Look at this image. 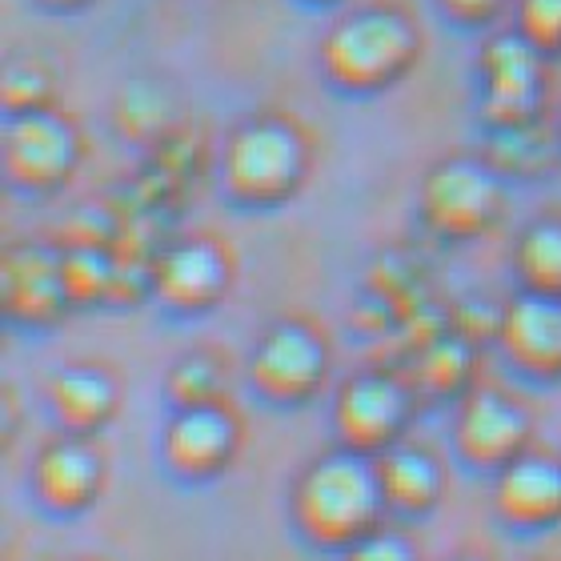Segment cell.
Here are the masks:
<instances>
[{
  "mask_svg": "<svg viewBox=\"0 0 561 561\" xmlns=\"http://www.w3.org/2000/svg\"><path fill=\"white\" fill-rule=\"evenodd\" d=\"M293 526L313 550L345 553L386 526V493L374 457L357 449H329L297 473L289 493Z\"/></svg>",
  "mask_w": 561,
  "mask_h": 561,
  "instance_id": "obj_1",
  "label": "cell"
},
{
  "mask_svg": "<svg viewBox=\"0 0 561 561\" xmlns=\"http://www.w3.org/2000/svg\"><path fill=\"white\" fill-rule=\"evenodd\" d=\"M421 60V28L410 12L374 4L341 16L317 45V65L333 89L350 96H381Z\"/></svg>",
  "mask_w": 561,
  "mask_h": 561,
  "instance_id": "obj_2",
  "label": "cell"
},
{
  "mask_svg": "<svg viewBox=\"0 0 561 561\" xmlns=\"http://www.w3.org/2000/svg\"><path fill=\"white\" fill-rule=\"evenodd\" d=\"M313 169V145L293 117L265 113L241 121L221 145L217 176L225 197L241 209H280L289 205Z\"/></svg>",
  "mask_w": 561,
  "mask_h": 561,
  "instance_id": "obj_3",
  "label": "cell"
},
{
  "mask_svg": "<svg viewBox=\"0 0 561 561\" xmlns=\"http://www.w3.org/2000/svg\"><path fill=\"white\" fill-rule=\"evenodd\" d=\"M421 221L442 241H478L505 217V176L485 157H442L421 176Z\"/></svg>",
  "mask_w": 561,
  "mask_h": 561,
  "instance_id": "obj_4",
  "label": "cell"
},
{
  "mask_svg": "<svg viewBox=\"0 0 561 561\" xmlns=\"http://www.w3.org/2000/svg\"><path fill=\"white\" fill-rule=\"evenodd\" d=\"M481 101L478 117L485 129L538 125L550 89V57L534 48L517 28H497L478 53Z\"/></svg>",
  "mask_w": 561,
  "mask_h": 561,
  "instance_id": "obj_5",
  "label": "cell"
},
{
  "mask_svg": "<svg viewBox=\"0 0 561 561\" xmlns=\"http://www.w3.org/2000/svg\"><path fill=\"white\" fill-rule=\"evenodd\" d=\"M333 350L325 333L305 317H280L249 350V386L261 401L293 410L313 401L329 381Z\"/></svg>",
  "mask_w": 561,
  "mask_h": 561,
  "instance_id": "obj_6",
  "label": "cell"
},
{
  "mask_svg": "<svg viewBox=\"0 0 561 561\" xmlns=\"http://www.w3.org/2000/svg\"><path fill=\"white\" fill-rule=\"evenodd\" d=\"M0 161H4V176L16 193L53 197L69 185L84 161L81 129L60 108L4 117Z\"/></svg>",
  "mask_w": 561,
  "mask_h": 561,
  "instance_id": "obj_7",
  "label": "cell"
},
{
  "mask_svg": "<svg viewBox=\"0 0 561 561\" xmlns=\"http://www.w3.org/2000/svg\"><path fill=\"white\" fill-rule=\"evenodd\" d=\"M413 421V389L398 374L365 369L353 374L333 398V433L337 445L377 457L405 442Z\"/></svg>",
  "mask_w": 561,
  "mask_h": 561,
  "instance_id": "obj_8",
  "label": "cell"
},
{
  "mask_svg": "<svg viewBox=\"0 0 561 561\" xmlns=\"http://www.w3.org/2000/svg\"><path fill=\"white\" fill-rule=\"evenodd\" d=\"M233 253L217 237H181L157 249L152 261V301L169 313L201 317L217 309L233 289Z\"/></svg>",
  "mask_w": 561,
  "mask_h": 561,
  "instance_id": "obj_9",
  "label": "cell"
},
{
  "mask_svg": "<svg viewBox=\"0 0 561 561\" xmlns=\"http://www.w3.org/2000/svg\"><path fill=\"white\" fill-rule=\"evenodd\" d=\"M241 442H245V430H241V417L229 410V401L188 405V410H173V417L164 421L161 461L176 481L205 485L233 466Z\"/></svg>",
  "mask_w": 561,
  "mask_h": 561,
  "instance_id": "obj_10",
  "label": "cell"
},
{
  "mask_svg": "<svg viewBox=\"0 0 561 561\" xmlns=\"http://www.w3.org/2000/svg\"><path fill=\"white\" fill-rule=\"evenodd\" d=\"M534 442V417L522 401H514L502 389L473 386L457 401L454 417V449L473 469L497 473L514 457H522Z\"/></svg>",
  "mask_w": 561,
  "mask_h": 561,
  "instance_id": "obj_11",
  "label": "cell"
},
{
  "mask_svg": "<svg viewBox=\"0 0 561 561\" xmlns=\"http://www.w3.org/2000/svg\"><path fill=\"white\" fill-rule=\"evenodd\" d=\"M105 454L93 445V437L81 433H60L36 449L28 481L33 497L45 505L53 517H81L89 514L101 493H105Z\"/></svg>",
  "mask_w": 561,
  "mask_h": 561,
  "instance_id": "obj_12",
  "label": "cell"
},
{
  "mask_svg": "<svg viewBox=\"0 0 561 561\" xmlns=\"http://www.w3.org/2000/svg\"><path fill=\"white\" fill-rule=\"evenodd\" d=\"M0 305H4L9 325H60L72 309L65 273H60V245H41V241L9 245L4 265H0Z\"/></svg>",
  "mask_w": 561,
  "mask_h": 561,
  "instance_id": "obj_13",
  "label": "cell"
},
{
  "mask_svg": "<svg viewBox=\"0 0 561 561\" xmlns=\"http://www.w3.org/2000/svg\"><path fill=\"white\" fill-rule=\"evenodd\" d=\"M493 514L522 534L561 526V457L526 449L493 473Z\"/></svg>",
  "mask_w": 561,
  "mask_h": 561,
  "instance_id": "obj_14",
  "label": "cell"
},
{
  "mask_svg": "<svg viewBox=\"0 0 561 561\" xmlns=\"http://www.w3.org/2000/svg\"><path fill=\"white\" fill-rule=\"evenodd\" d=\"M497 345L517 374L534 381H561V297L517 289L505 301Z\"/></svg>",
  "mask_w": 561,
  "mask_h": 561,
  "instance_id": "obj_15",
  "label": "cell"
},
{
  "mask_svg": "<svg viewBox=\"0 0 561 561\" xmlns=\"http://www.w3.org/2000/svg\"><path fill=\"white\" fill-rule=\"evenodd\" d=\"M48 410L65 433L96 437L121 410V381L96 362H69L48 377Z\"/></svg>",
  "mask_w": 561,
  "mask_h": 561,
  "instance_id": "obj_16",
  "label": "cell"
},
{
  "mask_svg": "<svg viewBox=\"0 0 561 561\" xmlns=\"http://www.w3.org/2000/svg\"><path fill=\"white\" fill-rule=\"evenodd\" d=\"M374 461L389 514L430 517L445 502V469L437 454H430L425 445L398 442L393 449L377 454Z\"/></svg>",
  "mask_w": 561,
  "mask_h": 561,
  "instance_id": "obj_17",
  "label": "cell"
},
{
  "mask_svg": "<svg viewBox=\"0 0 561 561\" xmlns=\"http://www.w3.org/2000/svg\"><path fill=\"white\" fill-rule=\"evenodd\" d=\"M478 350L481 345L466 341L454 329H445L442 337H433L430 345H421L413 353L417 389H425L437 401H461L473 389V377H478Z\"/></svg>",
  "mask_w": 561,
  "mask_h": 561,
  "instance_id": "obj_18",
  "label": "cell"
},
{
  "mask_svg": "<svg viewBox=\"0 0 561 561\" xmlns=\"http://www.w3.org/2000/svg\"><path fill=\"white\" fill-rule=\"evenodd\" d=\"M176 101L173 93L152 77H133L117 89L113 101V129L137 145H157L176 129Z\"/></svg>",
  "mask_w": 561,
  "mask_h": 561,
  "instance_id": "obj_19",
  "label": "cell"
},
{
  "mask_svg": "<svg viewBox=\"0 0 561 561\" xmlns=\"http://www.w3.org/2000/svg\"><path fill=\"white\" fill-rule=\"evenodd\" d=\"M517 289L561 297V217L529 221L514 241Z\"/></svg>",
  "mask_w": 561,
  "mask_h": 561,
  "instance_id": "obj_20",
  "label": "cell"
},
{
  "mask_svg": "<svg viewBox=\"0 0 561 561\" xmlns=\"http://www.w3.org/2000/svg\"><path fill=\"white\" fill-rule=\"evenodd\" d=\"M60 273H65L72 309L108 305L113 301V280H117V249L60 245Z\"/></svg>",
  "mask_w": 561,
  "mask_h": 561,
  "instance_id": "obj_21",
  "label": "cell"
},
{
  "mask_svg": "<svg viewBox=\"0 0 561 561\" xmlns=\"http://www.w3.org/2000/svg\"><path fill=\"white\" fill-rule=\"evenodd\" d=\"M164 393L173 410H188V405H213L225 401V365L217 353L209 350H188L181 353L169 374H164Z\"/></svg>",
  "mask_w": 561,
  "mask_h": 561,
  "instance_id": "obj_22",
  "label": "cell"
},
{
  "mask_svg": "<svg viewBox=\"0 0 561 561\" xmlns=\"http://www.w3.org/2000/svg\"><path fill=\"white\" fill-rule=\"evenodd\" d=\"M57 72L41 57H12L0 72V108H4V117L57 108Z\"/></svg>",
  "mask_w": 561,
  "mask_h": 561,
  "instance_id": "obj_23",
  "label": "cell"
},
{
  "mask_svg": "<svg viewBox=\"0 0 561 561\" xmlns=\"http://www.w3.org/2000/svg\"><path fill=\"white\" fill-rule=\"evenodd\" d=\"M538 125H522V129H490V157H485V161H490L502 176L541 173L553 157H550V149H546V140H541Z\"/></svg>",
  "mask_w": 561,
  "mask_h": 561,
  "instance_id": "obj_24",
  "label": "cell"
},
{
  "mask_svg": "<svg viewBox=\"0 0 561 561\" xmlns=\"http://www.w3.org/2000/svg\"><path fill=\"white\" fill-rule=\"evenodd\" d=\"M514 28L546 57H561V0H514Z\"/></svg>",
  "mask_w": 561,
  "mask_h": 561,
  "instance_id": "obj_25",
  "label": "cell"
},
{
  "mask_svg": "<svg viewBox=\"0 0 561 561\" xmlns=\"http://www.w3.org/2000/svg\"><path fill=\"white\" fill-rule=\"evenodd\" d=\"M121 229H125V221H121V217H113V213L101 209V205H84V209H77L69 217V221H65L57 245H101V249H117Z\"/></svg>",
  "mask_w": 561,
  "mask_h": 561,
  "instance_id": "obj_26",
  "label": "cell"
},
{
  "mask_svg": "<svg viewBox=\"0 0 561 561\" xmlns=\"http://www.w3.org/2000/svg\"><path fill=\"white\" fill-rule=\"evenodd\" d=\"M502 317H505V305L485 301V297H469L457 309H449V329L461 333L466 341H473V345H485V341H497Z\"/></svg>",
  "mask_w": 561,
  "mask_h": 561,
  "instance_id": "obj_27",
  "label": "cell"
},
{
  "mask_svg": "<svg viewBox=\"0 0 561 561\" xmlns=\"http://www.w3.org/2000/svg\"><path fill=\"white\" fill-rule=\"evenodd\" d=\"M341 561H421V550L410 541V534L401 529H374L369 538H362L357 546L341 553Z\"/></svg>",
  "mask_w": 561,
  "mask_h": 561,
  "instance_id": "obj_28",
  "label": "cell"
},
{
  "mask_svg": "<svg viewBox=\"0 0 561 561\" xmlns=\"http://www.w3.org/2000/svg\"><path fill=\"white\" fill-rule=\"evenodd\" d=\"M433 4L457 28H490L502 21L505 9H514V0H433Z\"/></svg>",
  "mask_w": 561,
  "mask_h": 561,
  "instance_id": "obj_29",
  "label": "cell"
},
{
  "mask_svg": "<svg viewBox=\"0 0 561 561\" xmlns=\"http://www.w3.org/2000/svg\"><path fill=\"white\" fill-rule=\"evenodd\" d=\"M36 4H45V9H53V12H81V9H89V4H96V0H36Z\"/></svg>",
  "mask_w": 561,
  "mask_h": 561,
  "instance_id": "obj_30",
  "label": "cell"
},
{
  "mask_svg": "<svg viewBox=\"0 0 561 561\" xmlns=\"http://www.w3.org/2000/svg\"><path fill=\"white\" fill-rule=\"evenodd\" d=\"M449 561H490L485 553H478V550H461V553H454Z\"/></svg>",
  "mask_w": 561,
  "mask_h": 561,
  "instance_id": "obj_31",
  "label": "cell"
},
{
  "mask_svg": "<svg viewBox=\"0 0 561 561\" xmlns=\"http://www.w3.org/2000/svg\"><path fill=\"white\" fill-rule=\"evenodd\" d=\"M305 4H337V0H305Z\"/></svg>",
  "mask_w": 561,
  "mask_h": 561,
  "instance_id": "obj_32",
  "label": "cell"
},
{
  "mask_svg": "<svg viewBox=\"0 0 561 561\" xmlns=\"http://www.w3.org/2000/svg\"><path fill=\"white\" fill-rule=\"evenodd\" d=\"M558 140H561V129H558Z\"/></svg>",
  "mask_w": 561,
  "mask_h": 561,
  "instance_id": "obj_33",
  "label": "cell"
}]
</instances>
